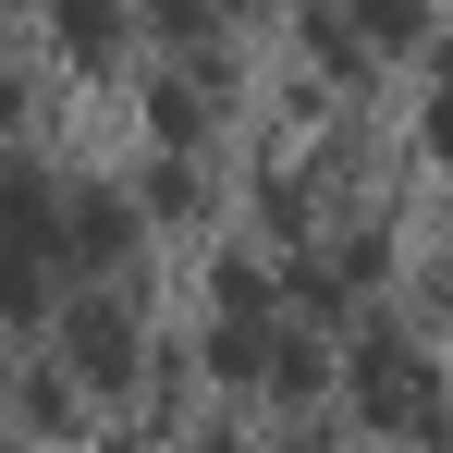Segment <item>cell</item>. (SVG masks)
<instances>
[{
  "mask_svg": "<svg viewBox=\"0 0 453 453\" xmlns=\"http://www.w3.org/2000/svg\"><path fill=\"white\" fill-rule=\"evenodd\" d=\"M356 392H368V417H392V429H417V417H429V368H417V356H392V343L356 356Z\"/></svg>",
  "mask_w": 453,
  "mask_h": 453,
  "instance_id": "1",
  "label": "cell"
}]
</instances>
